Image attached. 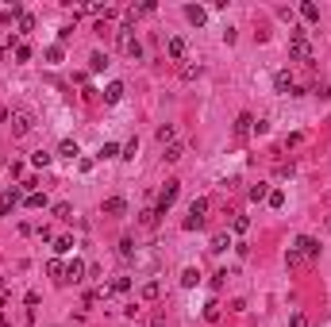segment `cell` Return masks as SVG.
I'll list each match as a JSON object with an SVG mask.
<instances>
[{"label": "cell", "instance_id": "cell-13", "mask_svg": "<svg viewBox=\"0 0 331 327\" xmlns=\"http://www.w3.org/2000/svg\"><path fill=\"white\" fill-rule=\"evenodd\" d=\"M185 19H189V23H197V27H201L204 19H208V12H204V8H197V4H189V8H185Z\"/></svg>", "mask_w": 331, "mask_h": 327}, {"label": "cell", "instance_id": "cell-10", "mask_svg": "<svg viewBox=\"0 0 331 327\" xmlns=\"http://www.w3.org/2000/svg\"><path fill=\"white\" fill-rule=\"evenodd\" d=\"M123 93H127V89H123V81H112V85L104 89V100H108V104H120Z\"/></svg>", "mask_w": 331, "mask_h": 327}, {"label": "cell", "instance_id": "cell-28", "mask_svg": "<svg viewBox=\"0 0 331 327\" xmlns=\"http://www.w3.org/2000/svg\"><path fill=\"white\" fill-rule=\"evenodd\" d=\"M46 274H50V277H58V281H62V277H66V266H62V262L54 258V262H46Z\"/></svg>", "mask_w": 331, "mask_h": 327}, {"label": "cell", "instance_id": "cell-34", "mask_svg": "<svg viewBox=\"0 0 331 327\" xmlns=\"http://www.w3.org/2000/svg\"><path fill=\"white\" fill-rule=\"evenodd\" d=\"M204 319H208V323H216V319H219V304H204Z\"/></svg>", "mask_w": 331, "mask_h": 327}, {"label": "cell", "instance_id": "cell-30", "mask_svg": "<svg viewBox=\"0 0 331 327\" xmlns=\"http://www.w3.org/2000/svg\"><path fill=\"white\" fill-rule=\"evenodd\" d=\"M112 293H131V277H116V281H112Z\"/></svg>", "mask_w": 331, "mask_h": 327}, {"label": "cell", "instance_id": "cell-40", "mask_svg": "<svg viewBox=\"0 0 331 327\" xmlns=\"http://www.w3.org/2000/svg\"><path fill=\"white\" fill-rule=\"evenodd\" d=\"M270 131V120H254V135H266Z\"/></svg>", "mask_w": 331, "mask_h": 327}, {"label": "cell", "instance_id": "cell-25", "mask_svg": "<svg viewBox=\"0 0 331 327\" xmlns=\"http://www.w3.org/2000/svg\"><path fill=\"white\" fill-rule=\"evenodd\" d=\"M23 204H27V208H46V197L35 189V193H27V197H23Z\"/></svg>", "mask_w": 331, "mask_h": 327}, {"label": "cell", "instance_id": "cell-4", "mask_svg": "<svg viewBox=\"0 0 331 327\" xmlns=\"http://www.w3.org/2000/svg\"><path fill=\"white\" fill-rule=\"evenodd\" d=\"M8 120H12V135H16V139H23L27 131L35 127V120H31V112H12Z\"/></svg>", "mask_w": 331, "mask_h": 327}, {"label": "cell", "instance_id": "cell-16", "mask_svg": "<svg viewBox=\"0 0 331 327\" xmlns=\"http://www.w3.org/2000/svg\"><path fill=\"white\" fill-rule=\"evenodd\" d=\"M50 162H54V154H50V150H35V154H31V166H39V170H46Z\"/></svg>", "mask_w": 331, "mask_h": 327}, {"label": "cell", "instance_id": "cell-39", "mask_svg": "<svg viewBox=\"0 0 331 327\" xmlns=\"http://www.w3.org/2000/svg\"><path fill=\"white\" fill-rule=\"evenodd\" d=\"M120 254H123V258H131V254H135V242L123 239V242H120Z\"/></svg>", "mask_w": 331, "mask_h": 327}, {"label": "cell", "instance_id": "cell-41", "mask_svg": "<svg viewBox=\"0 0 331 327\" xmlns=\"http://www.w3.org/2000/svg\"><path fill=\"white\" fill-rule=\"evenodd\" d=\"M231 227H235V231H246V227H251V220H246V215H235V224H231Z\"/></svg>", "mask_w": 331, "mask_h": 327}, {"label": "cell", "instance_id": "cell-43", "mask_svg": "<svg viewBox=\"0 0 331 327\" xmlns=\"http://www.w3.org/2000/svg\"><path fill=\"white\" fill-rule=\"evenodd\" d=\"M293 327H305V312H293V319H289Z\"/></svg>", "mask_w": 331, "mask_h": 327}, {"label": "cell", "instance_id": "cell-17", "mask_svg": "<svg viewBox=\"0 0 331 327\" xmlns=\"http://www.w3.org/2000/svg\"><path fill=\"white\" fill-rule=\"evenodd\" d=\"M120 154H123V147H116V143H104L96 158H100V162H108V158H120Z\"/></svg>", "mask_w": 331, "mask_h": 327}, {"label": "cell", "instance_id": "cell-42", "mask_svg": "<svg viewBox=\"0 0 331 327\" xmlns=\"http://www.w3.org/2000/svg\"><path fill=\"white\" fill-rule=\"evenodd\" d=\"M46 62H62V46H50V50H46Z\"/></svg>", "mask_w": 331, "mask_h": 327}, {"label": "cell", "instance_id": "cell-11", "mask_svg": "<svg viewBox=\"0 0 331 327\" xmlns=\"http://www.w3.org/2000/svg\"><path fill=\"white\" fill-rule=\"evenodd\" d=\"M123 208H127V200H123V197H108L104 200V212L108 215H123Z\"/></svg>", "mask_w": 331, "mask_h": 327}, {"label": "cell", "instance_id": "cell-5", "mask_svg": "<svg viewBox=\"0 0 331 327\" xmlns=\"http://www.w3.org/2000/svg\"><path fill=\"white\" fill-rule=\"evenodd\" d=\"M296 250H300V258H305V262L320 258V242H316L312 235H300V239H296Z\"/></svg>", "mask_w": 331, "mask_h": 327}, {"label": "cell", "instance_id": "cell-37", "mask_svg": "<svg viewBox=\"0 0 331 327\" xmlns=\"http://www.w3.org/2000/svg\"><path fill=\"white\" fill-rule=\"evenodd\" d=\"M19 31H35V16H27V12H23V19H19Z\"/></svg>", "mask_w": 331, "mask_h": 327}, {"label": "cell", "instance_id": "cell-3", "mask_svg": "<svg viewBox=\"0 0 331 327\" xmlns=\"http://www.w3.org/2000/svg\"><path fill=\"white\" fill-rule=\"evenodd\" d=\"M120 50L127 54V58H143V43L131 35V27H120Z\"/></svg>", "mask_w": 331, "mask_h": 327}, {"label": "cell", "instance_id": "cell-27", "mask_svg": "<svg viewBox=\"0 0 331 327\" xmlns=\"http://www.w3.org/2000/svg\"><path fill=\"white\" fill-rule=\"evenodd\" d=\"M4 19H23V4H16V0H12L8 8H4Z\"/></svg>", "mask_w": 331, "mask_h": 327}, {"label": "cell", "instance_id": "cell-33", "mask_svg": "<svg viewBox=\"0 0 331 327\" xmlns=\"http://www.w3.org/2000/svg\"><path fill=\"white\" fill-rule=\"evenodd\" d=\"M285 262H289V266H300L305 258H300V250H296V247H289V250H285Z\"/></svg>", "mask_w": 331, "mask_h": 327}, {"label": "cell", "instance_id": "cell-14", "mask_svg": "<svg viewBox=\"0 0 331 327\" xmlns=\"http://www.w3.org/2000/svg\"><path fill=\"white\" fill-rule=\"evenodd\" d=\"M166 50H170V58H174V62H181V58H185V39H170V43H166Z\"/></svg>", "mask_w": 331, "mask_h": 327}, {"label": "cell", "instance_id": "cell-6", "mask_svg": "<svg viewBox=\"0 0 331 327\" xmlns=\"http://www.w3.org/2000/svg\"><path fill=\"white\" fill-rule=\"evenodd\" d=\"M289 54H293V62H312V46H308L305 39H293V43H289Z\"/></svg>", "mask_w": 331, "mask_h": 327}, {"label": "cell", "instance_id": "cell-44", "mask_svg": "<svg viewBox=\"0 0 331 327\" xmlns=\"http://www.w3.org/2000/svg\"><path fill=\"white\" fill-rule=\"evenodd\" d=\"M154 327H170V323H166V319H162V316H158V319H154Z\"/></svg>", "mask_w": 331, "mask_h": 327}, {"label": "cell", "instance_id": "cell-9", "mask_svg": "<svg viewBox=\"0 0 331 327\" xmlns=\"http://www.w3.org/2000/svg\"><path fill=\"white\" fill-rule=\"evenodd\" d=\"M251 131H254V116H251V112H243V116L235 120V135H239V139H246Z\"/></svg>", "mask_w": 331, "mask_h": 327}, {"label": "cell", "instance_id": "cell-20", "mask_svg": "<svg viewBox=\"0 0 331 327\" xmlns=\"http://www.w3.org/2000/svg\"><path fill=\"white\" fill-rule=\"evenodd\" d=\"M73 250V239L70 235H58V239H54V254H70Z\"/></svg>", "mask_w": 331, "mask_h": 327}, {"label": "cell", "instance_id": "cell-8", "mask_svg": "<svg viewBox=\"0 0 331 327\" xmlns=\"http://www.w3.org/2000/svg\"><path fill=\"white\" fill-rule=\"evenodd\" d=\"M273 89H278V93H285V96H293V89H296L293 73H289V69H281L278 77H273Z\"/></svg>", "mask_w": 331, "mask_h": 327}, {"label": "cell", "instance_id": "cell-38", "mask_svg": "<svg viewBox=\"0 0 331 327\" xmlns=\"http://www.w3.org/2000/svg\"><path fill=\"white\" fill-rule=\"evenodd\" d=\"M181 77H185V81H192V77H201V66H185V69H181Z\"/></svg>", "mask_w": 331, "mask_h": 327}, {"label": "cell", "instance_id": "cell-12", "mask_svg": "<svg viewBox=\"0 0 331 327\" xmlns=\"http://www.w3.org/2000/svg\"><path fill=\"white\" fill-rule=\"evenodd\" d=\"M58 154H62V158H77V154H81V147H77V139H62V147H58Z\"/></svg>", "mask_w": 331, "mask_h": 327}, {"label": "cell", "instance_id": "cell-18", "mask_svg": "<svg viewBox=\"0 0 331 327\" xmlns=\"http://www.w3.org/2000/svg\"><path fill=\"white\" fill-rule=\"evenodd\" d=\"M177 131H174V123H162V127H158V143H162V147H166V143H177Z\"/></svg>", "mask_w": 331, "mask_h": 327}, {"label": "cell", "instance_id": "cell-2", "mask_svg": "<svg viewBox=\"0 0 331 327\" xmlns=\"http://www.w3.org/2000/svg\"><path fill=\"white\" fill-rule=\"evenodd\" d=\"M177 193H181V181H166V189H162V197H158V208H154V212H158V215H166L170 208H174Z\"/></svg>", "mask_w": 331, "mask_h": 327}, {"label": "cell", "instance_id": "cell-31", "mask_svg": "<svg viewBox=\"0 0 331 327\" xmlns=\"http://www.w3.org/2000/svg\"><path fill=\"white\" fill-rule=\"evenodd\" d=\"M266 200H270V208H285V193H281V189H273Z\"/></svg>", "mask_w": 331, "mask_h": 327}, {"label": "cell", "instance_id": "cell-22", "mask_svg": "<svg viewBox=\"0 0 331 327\" xmlns=\"http://www.w3.org/2000/svg\"><path fill=\"white\" fill-rule=\"evenodd\" d=\"M300 16H305L308 23H316V19H320V8H316L312 0H305V4H300Z\"/></svg>", "mask_w": 331, "mask_h": 327}, {"label": "cell", "instance_id": "cell-21", "mask_svg": "<svg viewBox=\"0 0 331 327\" xmlns=\"http://www.w3.org/2000/svg\"><path fill=\"white\" fill-rule=\"evenodd\" d=\"M158 296H162V285H158V281H147V285H143V301H158Z\"/></svg>", "mask_w": 331, "mask_h": 327}, {"label": "cell", "instance_id": "cell-24", "mask_svg": "<svg viewBox=\"0 0 331 327\" xmlns=\"http://www.w3.org/2000/svg\"><path fill=\"white\" fill-rule=\"evenodd\" d=\"M227 247H231V235H212V247H208V250H216V254H224Z\"/></svg>", "mask_w": 331, "mask_h": 327}, {"label": "cell", "instance_id": "cell-7", "mask_svg": "<svg viewBox=\"0 0 331 327\" xmlns=\"http://www.w3.org/2000/svg\"><path fill=\"white\" fill-rule=\"evenodd\" d=\"M85 262H81V258H73L70 262V266H66V277H62V281H73V285H77V281H85Z\"/></svg>", "mask_w": 331, "mask_h": 327}, {"label": "cell", "instance_id": "cell-19", "mask_svg": "<svg viewBox=\"0 0 331 327\" xmlns=\"http://www.w3.org/2000/svg\"><path fill=\"white\" fill-rule=\"evenodd\" d=\"M185 158V147L181 143H170V147H166V162H181Z\"/></svg>", "mask_w": 331, "mask_h": 327}, {"label": "cell", "instance_id": "cell-23", "mask_svg": "<svg viewBox=\"0 0 331 327\" xmlns=\"http://www.w3.org/2000/svg\"><path fill=\"white\" fill-rule=\"evenodd\" d=\"M89 66H93V73H104V69H108V54H100V50H96L93 58H89Z\"/></svg>", "mask_w": 331, "mask_h": 327}, {"label": "cell", "instance_id": "cell-1", "mask_svg": "<svg viewBox=\"0 0 331 327\" xmlns=\"http://www.w3.org/2000/svg\"><path fill=\"white\" fill-rule=\"evenodd\" d=\"M204 212H208V200H204V197H197V200H192V204H189V215H185V231H197V227H204Z\"/></svg>", "mask_w": 331, "mask_h": 327}, {"label": "cell", "instance_id": "cell-35", "mask_svg": "<svg viewBox=\"0 0 331 327\" xmlns=\"http://www.w3.org/2000/svg\"><path fill=\"white\" fill-rule=\"evenodd\" d=\"M158 224V212L154 208H147V212H143V227H154Z\"/></svg>", "mask_w": 331, "mask_h": 327}, {"label": "cell", "instance_id": "cell-36", "mask_svg": "<svg viewBox=\"0 0 331 327\" xmlns=\"http://www.w3.org/2000/svg\"><path fill=\"white\" fill-rule=\"evenodd\" d=\"M27 58H31V46L19 43V46H16V62H27Z\"/></svg>", "mask_w": 331, "mask_h": 327}, {"label": "cell", "instance_id": "cell-29", "mask_svg": "<svg viewBox=\"0 0 331 327\" xmlns=\"http://www.w3.org/2000/svg\"><path fill=\"white\" fill-rule=\"evenodd\" d=\"M54 215H58V220H73V208L62 200V204H54Z\"/></svg>", "mask_w": 331, "mask_h": 327}, {"label": "cell", "instance_id": "cell-32", "mask_svg": "<svg viewBox=\"0 0 331 327\" xmlns=\"http://www.w3.org/2000/svg\"><path fill=\"white\" fill-rule=\"evenodd\" d=\"M135 154H139V139H131L127 147H123V154H120V158H127V162H131V158H135Z\"/></svg>", "mask_w": 331, "mask_h": 327}, {"label": "cell", "instance_id": "cell-15", "mask_svg": "<svg viewBox=\"0 0 331 327\" xmlns=\"http://www.w3.org/2000/svg\"><path fill=\"white\" fill-rule=\"evenodd\" d=\"M197 281H201V269H197V266L181 269V285H185V289H192V285H197Z\"/></svg>", "mask_w": 331, "mask_h": 327}, {"label": "cell", "instance_id": "cell-26", "mask_svg": "<svg viewBox=\"0 0 331 327\" xmlns=\"http://www.w3.org/2000/svg\"><path fill=\"white\" fill-rule=\"evenodd\" d=\"M266 197H270V185H266V181H258V185L251 189V200L258 204V200H266Z\"/></svg>", "mask_w": 331, "mask_h": 327}]
</instances>
